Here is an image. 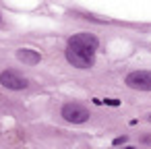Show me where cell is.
Listing matches in <instances>:
<instances>
[{"label":"cell","mask_w":151,"mask_h":149,"mask_svg":"<svg viewBox=\"0 0 151 149\" xmlns=\"http://www.w3.org/2000/svg\"><path fill=\"white\" fill-rule=\"evenodd\" d=\"M126 85L139 91H151V71H134L126 75Z\"/></svg>","instance_id":"3"},{"label":"cell","mask_w":151,"mask_h":149,"mask_svg":"<svg viewBox=\"0 0 151 149\" xmlns=\"http://www.w3.org/2000/svg\"><path fill=\"white\" fill-rule=\"evenodd\" d=\"M0 83H2L4 87H9V89H15V91H21V89H25V87L29 85L27 79L21 77V75L15 73V71H4V73H0Z\"/></svg>","instance_id":"4"},{"label":"cell","mask_w":151,"mask_h":149,"mask_svg":"<svg viewBox=\"0 0 151 149\" xmlns=\"http://www.w3.org/2000/svg\"><path fill=\"white\" fill-rule=\"evenodd\" d=\"M147 120H151V114H149V116H147Z\"/></svg>","instance_id":"9"},{"label":"cell","mask_w":151,"mask_h":149,"mask_svg":"<svg viewBox=\"0 0 151 149\" xmlns=\"http://www.w3.org/2000/svg\"><path fill=\"white\" fill-rule=\"evenodd\" d=\"M64 54H66V60L73 66H77V68H89V66H93V58L91 56H85V54H81L77 50H70V48H66Z\"/></svg>","instance_id":"5"},{"label":"cell","mask_w":151,"mask_h":149,"mask_svg":"<svg viewBox=\"0 0 151 149\" xmlns=\"http://www.w3.org/2000/svg\"><path fill=\"white\" fill-rule=\"evenodd\" d=\"M122 143H126V137H118V139H114V143H112V145L116 147V145H122Z\"/></svg>","instance_id":"7"},{"label":"cell","mask_w":151,"mask_h":149,"mask_svg":"<svg viewBox=\"0 0 151 149\" xmlns=\"http://www.w3.org/2000/svg\"><path fill=\"white\" fill-rule=\"evenodd\" d=\"M17 58H19L21 62H25V64H37V62L42 60L40 52H35V50H27V48L17 50Z\"/></svg>","instance_id":"6"},{"label":"cell","mask_w":151,"mask_h":149,"mask_svg":"<svg viewBox=\"0 0 151 149\" xmlns=\"http://www.w3.org/2000/svg\"><path fill=\"white\" fill-rule=\"evenodd\" d=\"M104 104H106V106H120V101H118V99H106Z\"/></svg>","instance_id":"8"},{"label":"cell","mask_w":151,"mask_h":149,"mask_svg":"<svg viewBox=\"0 0 151 149\" xmlns=\"http://www.w3.org/2000/svg\"><path fill=\"white\" fill-rule=\"evenodd\" d=\"M68 48L93 58V52L99 48V42H97V37L93 33H77V35H73L68 40Z\"/></svg>","instance_id":"1"},{"label":"cell","mask_w":151,"mask_h":149,"mask_svg":"<svg viewBox=\"0 0 151 149\" xmlns=\"http://www.w3.org/2000/svg\"><path fill=\"white\" fill-rule=\"evenodd\" d=\"M128 149H132V147H128Z\"/></svg>","instance_id":"10"},{"label":"cell","mask_w":151,"mask_h":149,"mask_svg":"<svg viewBox=\"0 0 151 149\" xmlns=\"http://www.w3.org/2000/svg\"><path fill=\"white\" fill-rule=\"evenodd\" d=\"M62 118L73 124H83L89 120V110L81 104H64L62 106Z\"/></svg>","instance_id":"2"}]
</instances>
